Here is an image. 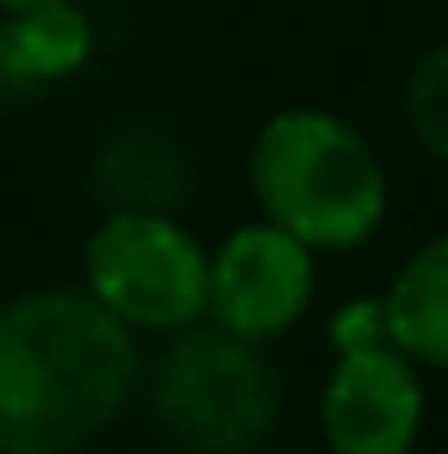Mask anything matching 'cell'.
Segmentation results:
<instances>
[{"mask_svg":"<svg viewBox=\"0 0 448 454\" xmlns=\"http://www.w3.org/2000/svg\"><path fill=\"white\" fill-rule=\"evenodd\" d=\"M137 380L132 333L90 291H37L0 312V454H74Z\"/></svg>","mask_w":448,"mask_h":454,"instance_id":"obj_1","label":"cell"},{"mask_svg":"<svg viewBox=\"0 0 448 454\" xmlns=\"http://www.w3.org/2000/svg\"><path fill=\"white\" fill-rule=\"evenodd\" d=\"M264 223L306 248H359L385 217V169L364 132L333 112H280L264 121L248 159Z\"/></svg>","mask_w":448,"mask_h":454,"instance_id":"obj_2","label":"cell"},{"mask_svg":"<svg viewBox=\"0 0 448 454\" xmlns=\"http://www.w3.org/2000/svg\"><path fill=\"white\" fill-rule=\"evenodd\" d=\"M153 418L185 454H248L280 418V380L259 343L227 328H180L153 375Z\"/></svg>","mask_w":448,"mask_h":454,"instance_id":"obj_3","label":"cell"},{"mask_svg":"<svg viewBox=\"0 0 448 454\" xmlns=\"http://www.w3.org/2000/svg\"><path fill=\"white\" fill-rule=\"evenodd\" d=\"M85 286L121 328L180 333L206 317L212 254L164 212H116L90 232Z\"/></svg>","mask_w":448,"mask_h":454,"instance_id":"obj_4","label":"cell"},{"mask_svg":"<svg viewBox=\"0 0 448 454\" xmlns=\"http://www.w3.org/2000/svg\"><path fill=\"white\" fill-rule=\"evenodd\" d=\"M337 364L322 386V439L333 454H412L422 434L417 364L390 343L380 301H348L333 317Z\"/></svg>","mask_w":448,"mask_h":454,"instance_id":"obj_5","label":"cell"},{"mask_svg":"<svg viewBox=\"0 0 448 454\" xmlns=\"http://www.w3.org/2000/svg\"><path fill=\"white\" fill-rule=\"evenodd\" d=\"M317 291V264L301 238L274 223H248L212 254V323L248 343L290 333Z\"/></svg>","mask_w":448,"mask_h":454,"instance_id":"obj_6","label":"cell"},{"mask_svg":"<svg viewBox=\"0 0 448 454\" xmlns=\"http://www.w3.org/2000/svg\"><path fill=\"white\" fill-rule=\"evenodd\" d=\"M85 59H90V21L69 0L11 11V21H0V106H16L32 90L74 74Z\"/></svg>","mask_w":448,"mask_h":454,"instance_id":"obj_7","label":"cell"},{"mask_svg":"<svg viewBox=\"0 0 448 454\" xmlns=\"http://www.w3.org/2000/svg\"><path fill=\"white\" fill-rule=\"evenodd\" d=\"M385 333L412 364L448 370V232L417 248L380 296Z\"/></svg>","mask_w":448,"mask_h":454,"instance_id":"obj_8","label":"cell"},{"mask_svg":"<svg viewBox=\"0 0 448 454\" xmlns=\"http://www.w3.org/2000/svg\"><path fill=\"white\" fill-rule=\"evenodd\" d=\"M406 116H412V132L448 164V43L417 64L406 85Z\"/></svg>","mask_w":448,"mask_h":454,"instance_id":"obj_9","label":"cell"},{"mask_svg":"<svg viewBox=\"0 0 448 454\" xmlns=\"http://www.w3.org/2000/svg\"><path fill=\"white\" fill-rule=\"evenodd\" d=\"M5 11H32V5H48V0H0Z\"/></svg>","mask_w":448,"mask_h":454,"instance_id":"obj_10","label":"cell"}]
</instances>
